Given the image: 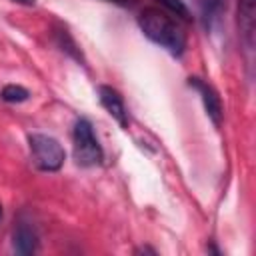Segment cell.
Returning a JSON list of instances; mask_svg holds the SVG:
<instances>
[{"label":"cell","instance_id":"cell-1","mask_svg":"<svg viewBox=\"0 0 256 256\" xmlns=\"http://www.w3.org/2000/svg\"><path fill=\"white\" fill-rule=\"evenodd\" d=\"M138 26L144 32V36L150 38L154 44H158L172 56H182L186 48V36L182 28L176 24V20L168 16L164 10L144 8L138 16Z\"/></svg>","mask_w":256,"mask_h":256},{"label":"cell","instance_id":"cell-2","mask_svg":"<svg viewBox=\"0 0 256 256\" xmlns=\"http://www.w3.org/2000/svg\"><path fill=\"white\" fill-rule=\"evenodd\" d=\"M72 146H74V160L78 166L92 168V166L102 164V158H104L102 146L98 144L92 124L86 118L76 120L74 132H72Z\"/></svg>","mask_w":256,"mask_h":256},{"label":"cell","instance_id":"cell-3","mask_svg":"<svg viewBox=\"0 0 256 256\" xmlns=\"http://www.w3.org/2000/svg\"><path fill=\"white\" fill-rule=\"evenodd\" d=\"M28 144H30L32 160L40 170L56 172V170L62 168L66 152H64V148L60 146V142L56 138L46 136V134H30Z\"/></svg>","mask_w":256,"mask_h":256},{"label":"cell","instance_id":"cell-4","mask_svg":"<svg viewBox=\"0 0 256 256\" xmlns=\"http://www.w3.org/2000/svg\"><path fill=\"white\" fill-rule=\"evenodd\" d=\"M188 84L200 94L202 104H204V110H206V114L210 116V120L214 122V126H220L224 112H222V102H220L218 92H216L208 82H204V80H200V78H188Z\"/></svg>","mask_w":256,"mask_h":256},{"label":"cell","instance_id":"cell-5","mask_svg":"<svg viewBox=\"0 0 256 256\" xmlns=\"http://www.w3.org/2000/svg\"><path fill=\"white\" fill-rule=\"evenodd\" d=\"M238 28L240 38L246 50H254V34H256V0H240L238 2Z\"/></svg>","mask_w":256,"mask_h":256},{"label":"cell","instance_id":"cell-6","mask_svg":"<svg viewBox=\"0 0 256 256\" xmlns=\"http://www.w3.org/2000/svg\"><path fill=\"white\" fill-rule=\"evenodd\" d=\"M98 98H100V104L104 106V110L122 128H128V110H126V104H124L122 96L112 86H100L98 88Z\"/></svg>","mask_w":256,"mask_h":256},{"label":"cell","instance_id":"cell-7","mask_svg":"<svg viewBox=\"0 0 256 256\" xmlns=\"http://www.w3.org/2000/svg\"><path fill=\"white\" fill-rule=\"evenodd\" d=\"M12 248H14V252H18L22 256H28V254L36 252V248H38V234H36V230L28 222H18L16 224L14 234H12Z\"/></svg>","mask_w":256,"mask_h":256},{"label":"cell","instance_id":"cell-8","mask_svg":"<svg viewBox=\"0 0 256 256\" xmlns=\"http://www.w3.org/2000/svg\"><path fill=\"white\" fill-rule=\"evenodd\" d=\"M192 4L196 6V10L206 26L212 24V20L216 18V14L222 8V0H192Z\"/></svg>","mask_w":256,"mask_h":256},{"label":"cell","instance_id":"cell-9","mask_svg":"<svg viewBox=\"0 0 256 256\" xmlns=\"http://www.w3.org/2000/svg\"><path fill=\"white\" fill-rule=\"evenodd\" d=\"M56 44L66 52V54H70L74 60H78V62H84V56H82V52H80V48L76 46V42L72 40V36L68 34V30H56Z\"/></svg>","mask_w":256,"mask_h":256},{"label":"cell","instance_id":"cell-10","mask_svg":"<svg viewBox=\"0 0 256 256\" xmlns=\"http://www.w3.org/2000/svg\"><path fill=\"white\" fill-rule=\"evenodd\" d=\"M0 96H2V100H4V102L20 104V102L28 100L30 92H28L24 86H20V84H6V86L2 88V92H0Z\"/></svg>","mask_w":256,"mask_h":256},{"label":"cell","instance_id":"cell-11","mask_svg":"<svg viewBox=\"0 0 256 256\" xmlns=\"http://www.w3.org/2000/svg\"><path fill=\"white\" fill-rule=\"evenodd\" d=\"M156 2H158L160 6H164L168 12L180 16L182 20H190V10H188V6L184 4V0H156Z\"/></svg>","mask_w":256,"mask_h":256},{"label":"cell","instance_id":"cell-12","mask_svg":"<svg viewBox=\"0 0 256 256\" xmlns=\"http://www.w3.org/2000/svg\"><path fill=\"white\" fill-rule=\"evenodd\" d=\"M106 2H114V4H130L134 0H106Z\"/></svg>","mask_w":256,"mask_h":256},{"label":"cell","instance_id":"cell-13","mask_svg":"<svg viewBox=\"0 0 256 256\" xmlns=\"http://www.w3.org/2000/svg\"><path fill=\"white\" fill-rule=\"evenodd\" d=\"M14 2H20V4H26V6H30V4H34V0H14Z\"/></svg>","mask_w":256,"mask_h":256},{"label":"cell","instance_id":"cell-14","mask_svg":"<svg viewBox=\"0 0 256 256\" xmlns=\"http://www.w3.org/2000/svg\"><path fill=\"white\" fill-rule=\"evenodd\" d=\"M0 218H2V206H0Z\"/></svg>","mask_w":256,"mask_h":256}]
</instances>
